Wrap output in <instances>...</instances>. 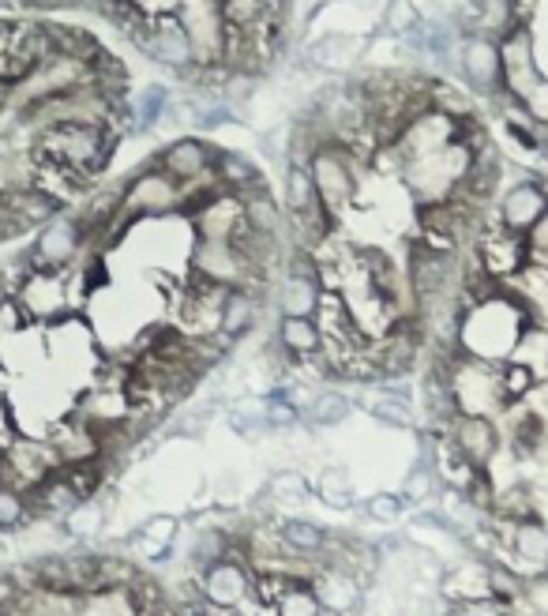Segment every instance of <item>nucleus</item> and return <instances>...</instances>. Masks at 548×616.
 <instances>
[{"mask_svg": "<svg viewBox=\"0 0 548 616\" xmlns=\"http://www.w3.org/2000/svg\"><path fill=\"white\" fill-rule=\"evenodd\" d=\"M447 383H451V399H455L458 414L496 417L500 410H507L503 383H500V365L455 354L451 361H447Z\"/></svg>", "mask_w": 548, "mask_h": 616, "instance_id": "obj_1", "label": "nucleus"}, {"mask_svg": "<svg viewBox=\"0 0 548 616\" xmlns=\"http://www.w3.org/2000/svg\"><path fill=\"white\" fill-rule=\"evenodd\" d=\"M184 211V189L158 166H147L124 184L121 192V211H116L113 234H121L128 222L136 219H169V214Z\"/></svg>", "mask_w": 548, "mask_h": 616, "instance_id": "obj_2", "label": "nucleus"}, {"mask_svg": "<svg viewBox=\"0 0 548 616\" xmlns=\"http://www.w3.org/2000/svg\"><path fill=\"white\" fill-rule=\"evenodd\" d=\"M304 166H309V173H312V184H316L320 203L338 219V214L357 200L354 150L343 147V143H335V139H327L323 147L312 150V158Z\"/></svg>", "mask_w": 548, "mask_h": 616, "instance_id": "obj_3", "label": "nucleus"}, {"mask_svg": "<svg viewBox=\"0 0 548 616\" xmlns=\"http://www.w3.org/2000/svg\"><path fill=\"white\" fill-rule=\"evenodd\" d=\"M136 46L147 53L155 65L177 71V76H184V79H195L203 71L200 57H195L192 38H188V31H184V23L177 12H166V15L150 12V26Z\"/></svg>", "mask_w": 548, "mask_h": 616, "instance_id": "obj_4", "label": "nucleus"}, {"mask_svg": "<svg viewBox=\"0 0 548 616\" xmlns=\"http://www.w3.org/2000/svg\"><path fill=\"white\" fill-rule=\"evenodd\" d=\"M188 267H192V279L211 282V285H219V290H233V285H248V290L256 285L259 290V285L267 282L251 271L233 240H195L192 256H188Z\"/></svg>", "mask_w": 548, "mask_h": 616, "instance_id": "obj_5", "label": "nucleus"}, {"mask_svg": "<svg viewBox=\"0 0 548 616\" xmlns=\"http://www.w3.org/2000/svg\"><path fill=\"white\" fill-rule=\"evenodd\" d=\"M323 301L320 260L312 253L293 248L286 260V275L275 282V309L278 316H316Z\"/></svg>", "mask_w": 548, "mask_h": 616, "instance_id": "obj_6", "label": "nucleus"}, {"mask_svg": "<svg viewBox=\"0 0 548 616\" xmlns=\"http://www.w3.org/2000/svg\"><path fill=\"white\" fill-rule=\"evenodd\" d=\"M12 301L23 309L31 324L65 320L71 312V279L65 271H31L20 290L12 293Z\"/></svg>", "mask_w": 548, "mask_h": 616, "instance_id": "obj_7", "label": "nucleus"}, {"mask_svg": "<svg viewBox=\"0 0 548 616\" xmlns=\"http://www.w3.org/2000/svg\"><path fill=\"white\" fill-rule=\"evenodd\" d=\"M455 60L462 79L473 87L478 94H500L503 91V53H500V38L492 34H462L455 46Z\"/></svg>", "mask_w": 548, "mask_h": 616, "instance_id": "obj_8", "label": "nucleus"}, {"mask_svg": "<svg viewBox=\"0 0 548 616\" xmlns=\"http://www.w3.org/2000/svg\"><path fill=\"white\" fill-rule=\"evenodd\" d=\"M309 586H312V594H316L320 609L327 616H361L365 602H368L365 579L357 575V571L338 568V564H320L316 571H312Z\"/></svg>", "mask_w": 548, "mask_h": 616, "instance_id": "obj_9", "label": "nucleus"}, {"mask_svg": "<svg viewBox=\"0 0 548 616\" xmlns=\"http://www.w3.org/2000/svg\"><path fill=\"white\" fill-rule=\"evenodd\" d=\"M87 248V237H83V226H79V219H49L46 226H42L38 240H34V253H31V271H68L71 264L83 256Z\"/></svg>", "mask_w": 548, "mask_h": 616, "instance_id": "obj_10", "label": "nucleus"}, {"mask_svg": "<svg viewBox=\"0 0 548 616\" xmlns=\"http://www.w3.org/2000/svg\"><path fill=\"white\" fill-rule=\"evenodd\" d=\"M548 214V181H515L496 203V226L515 237H529L534 226Z\"/></svg>", "mask_w": 548, "mask_h": 616, "instance_id": "obj_11", "label": "nucleus"}, {"mask_svg": "<svg viewBox=\"0 0 548 616\" xmlns=\"http://www.w3.org/2000/svg\"><path fill=\"white\" fill-rule=\"evenodd\" d=\"M447 444L462 455L470 467L489 470L492 459L500 451V425L496 417H481V414H455L444 428Z\"/></svg>", "mask_w": 548, "mask_h": 616, "instance_id": "obj_12", "label": "nucleus"}, {"mask_svg": "<svg viewBox=\"0 0 548 616\" xmlns=\"http://www.w3.org/2000/svg\"><path fill=\"white\" fill-rule=\"evenodd\" d=\"M500 53H503V94L511 102L523 105V98L541 83V65L534 57V38H529L526 26H515L507 38H500Z\"/></svg>", "mask_w": 548, "mask_h": 616, "instance_id": "obj_13", "label": "nucleus"}, {"mask_svg": "<svg viewBox=\"0 0 548 616\" xmlns=\"http://www.w3.org/2000/svg\"><path fill=\"white\" fill-rule=\"evenodd\" d=\"M200 594L211 609H241L251 602V568L237 557L219 560L200 575Z\"/></svg>", "mask_w": 548, "mask_h": 616, "instance_id": "obj_14", "label": "nucleus"}, {"mask_svg": "<svg viewBox=\"0 0 548 616\" xmlns=\"http://www.w3.org/2000/svg\"><path fill=\"white\" fill-rule=\"evenodd\" d=\"M214 155H219V150H214L206 139L181 136V139L169 143V147H161V155H158L155 166L161 169V173L174 177L177 184H192V181H200V177L211 173Z\"/></svg>", "mask_w": 548, "mask_h": 616, "instance_id": "obj_15", "label": "nucleus"}, {"mask_svg": "<svg viewBox=\"0 0 548 616\" xmlns=\"http://www.w3.org/2000/svg\"><path fill=\"white\" fill-rule=\"evenodd\" d=\"M259 309H264V293L248 290V285H233V290L222 293V305H219V338L222 346L241 343L251 327L259 324Z\"/></svg>", "mask_w": 548, "mask_h": 616, "instance_id": "obj_16", "label": "nucleus"}, {"mask_svg": "<svg viewBox=\"0 0 548 616\" xmlns=\"http://www.w3.org/2000/svg\"><path fill=\"white\" fill-rule=\"evenodd\" d=\"M49 448L57 451L60 467H76V462L102 459V436L94 433L87 422H79L76 414H68L65 422H57L46 433Z\"/></svg>", "mask_w": 548, "mask_h": 616, "instance_id": "obj_17", "label": "nucleus"}, {"mask_svg": "<svg viewBox=\"0 0 548 616\" xmlns=\"http://www.w3.org/2000/svg\"><path fill=\"white\" fill-rule=\"evenodd\" d=\"M188 219H192L195 240H233V234L241 229V203L237 195L222 192L211 203H203L200 211L188 214Z\"/></svg>", "mask_w": 548, "mask_h": 616, "instance_id": "obj_18", "label": "nucleus"}, {"mask_svg": "<svg viewBox=\"0 0 548 616\" xmlns=\"http://www.w3.org/2000/svg\"><path fill=\"white\" fill-rule=\"evenodd\" d=\"M275 343L293 357V365H298L301 357H316L323 346L316 316H278Z\"/></svg>", "mask_w": 548, "mask_h": 616, "instance_id": "obj_19", "label": "nucleus"}, {"mask_svg": "<svg viewBox=\"0 0 548 616\" xmlns=\"http://www.w3.org/2000/svg\"><path fill=\"white\" fill-rule=\"evenodd\" d=\"M222 26L230 34H248L278 15V0H214Z\"/></svg>", "mask_w": 548, "mask_h": 616, "instance_id": "obj_20", "label": "nucleus"}, {"mask_svg": "<svg viewBox=\"0 0 548 616\" xmlns=\"http://www.w3.org/2000/svg\"><path fill=\"white\" fill-rule=\"evenodd\" d=\"M354 399L338 388H316L309 399V406L301 410V425L309 428H335L343 425L349 414H354Z\"/></svg>", "mask_w": 548, "mask_h": 616, "instance_id": "obj_21", "label": "nucleus"}, {"mask_svg": "<svg viewBox=\"0 0 548 616\" xmlns=\"http://www.w3.org/2000/svg\"><path fill=\"white\" fill-rule=\"evenodd\" d=\"M211 173H214V181H219V189L230 195H241V192L256 189V184H264L256 163H251L248 155H241V150H219Z\"/></svg>", "mask_w": 548, "mask_h": 616, "instance_id": "obj_22", "label": "nucleus"}, {"mask_svg": "<svg viewBox=\"0 0 548 616\" xmlns=\"http://www.w3.org/2000/svg\"><path fill=\"white\" fill-rule=\"evenodd\" d=\"M278 538H282V546L293 552V557H304V560H316L323 557V546H327L331 534L323 530L320 523L312 519H301V515H290V519H278Z\"/></svg>", "mask_w": 548, "mask_h": 616, "instance_id": "obj_23", "label": "nucleus"}, {"mask_svg": "<svg viewBox=\"0 0 548 616\" xmlns=\"http://www.w3.org/2000/svg\"><path fill=\"white\" fill-rule=\"evenodd\" d=\"M282 203H286V214H290V219H304V214L323 208L320 195H316V184H312V173L304 163H286Z\"/></svg>", "mask_w": 548, "mask_h": 616, "instance_id": "obj_24", "label": "nucleus"}, {"mask_svg": "<svg viewBox=\"0 0 548 616\" xmlns=\"http://www.w3.org/2000/svg\"><path fill=\"white\" fill-rule=\"evenodd\" d=\"M312 493L323 507H331V512H349V507H357V493H354V481L343 467H327L323 474L316 478V485H312Z\"/></svg>", "mask_w": 548, "mask_h": 616, "instance_id": "obj_25", "label": "nucleus"}, {"mask_svg": "<svg viewBox=\"0 0 548 616\" xmlns=\"http://www.w3.org/2000/svg\"><path fill=\"white\" fill-rule=\"evenodd\" d=\"M264 496L271 500V507H290L301 504V500L312 496V481L301 474V470H278V474L267 478Z\"/></svg>", "mask_w": 548, "mask_h": 616, "instance_id": "obj_26", "label": "nucleus"}, {"mask_svg": "<svg viewBox=\"0 0 548 616\" xmlns=\"http://www.w3.org/2000/svg\"><path fill=\"white\" fill-rule=\"evenodd\" d=\"M102 526H105V504H102V496L83 500V504L71 507L65 519H60V530H65L68 538H76V541L94 538V534L102 530Z\"/></svg>", "mask_w": 548, "mask_h": 616, "instance_id": "obj_27", "label": "nucleus"}, {"mask_svg": "<svg viewBox=\"0 0 548 616\" xmlns=\"http://www.w3.org/2000/svg\"><path fill=\"white\" fill-rule=\"evenodd\" d=\"M31 523H34L31 496H26L23 489L8 485V481H0V534L23 530V526H31Z\"/></svg>", "mask_w": 548, "mask_h": 616, "instance_id": "obj_28", "label": "nucleus"}, {"mask_svg": "<svg viewBox=\"0 0 548 616\" xmlns=\"http://www.w3.org/2000/svg\"><path fill=\"white\" fill-rule=\"evenodd\" d=\"M361 406H365V414L372 417V422H380V425H388V428H413V422H417L410 403L383 395V391H376V388H372V399H365Z\"/></svg>", "mask_w": 548, "mask_h": 616, "instance_id": "obj_29", "label": "nucleus"}, {"mask_svg": "<svg viewBox=\"0 0 548 616\" xmlns=\"http://www.w3.org/2000/svg\"><path fill=\"white\" fill-rule=\"evenodd\" d=\"M410 507L413 504L402 493H372L361 504V515H365V519H372V523H380V526H394L399 519H406Z\"/></svg>", "mask_w": 548, "mask_h": 616, "instance_id": "obj_30", "label": "nucleus"}, {"mask_svg": "<svg viewBox=\"0 0 548 616\" xmlns=\"http://www.w3.org/2000/svg\"><path fill=\"white\" fill-rule=\"evenodd\" d=\"M271 616H323V609L309 583H293L286 594H278V602L271 605Z\"/></svg>", "mask_w": 548, "mask_h": 616, "instance_id": "obj_31", "label": "nucleus"}, {"mask_svg": "<svg viewBox=\"0 0 548 616\" xmlns=\"http://www.w3.org/2000/svg\"><path fill=\"white\" fill-rule=\"evenodd\" d=\"M226 425L233 428V433L241 436V440H248V444H256V440H264L271 428H267L264 422V406H233L230 414H226Z\"/></svg>", "mask_w": 548, "mask_h": 616, "instance_id": "obj_32", "label": "nucleus"}, {"mask_svg": "<svg viewBox=\"0 0 548 616\" xmlns=\"http://www.w3.org/2000/svg\"><path fill=\"white\" fill-rule=\"evenodd\" d=\"M436 493H444V485H439V478H436V467H425V462H417V467L410 470L406 485H402V496H406L410 504H421V500H428V496H436Z\"/></svg>", "mask_w": 548, "mask_h": 616, "instance_id": "obj_33", "label": "nucleus"}, {"mask_svg": "<svg viewBox=\"0 0 548 616\" xmlns=\"http://www.w3.org/2000/svg\"><path fill=\"white\" fill-rule=\"evenodd\" d=\"M132 110H136L139 124H158L169 113V91L161 83H150L147 91L136 98V105H132Z\"/></svg>", "mask_w": 548, "mask_h": 616, "instance_id": "obj_34", "label": "nucleus"}, {"mask_svg": "<svg viewBox=\"0 0 548 616\" xmlns=\"http://www.w3.org/2000/svg\"><path fill=\"white\" fill-rule=\"evenodd\" d=\"M523 113L537 124V128L548 124V79H541V83L523 98Z\"/></svg>", "mask_w": 548, "mask_h": 616, "instance_id": "obj_35", "label": "nucleus"}, {"mask_svg": "<svg viewBox=\"0 0 548 616\" xmlns=\"http://www.w3.org/2000/svg\"><path fill=\"white\" fill-rule=\"evenodd\" d=\"M537 155L548 158V124H541V143H537Z\"/></svg>", "mask_w": 548, "mask_h": 616, "instance_id": "obj_36", "label": "nucleus"}, {"mask_svg": "<svg viewBox=\"0 0 548 616\" xmlns=\"http://www.w3.org/2000/svg\"><path fill=\"white\" fill-rule=\"evenodd\" d=\"M439 616H470V613H466V609H462V605H447V609H444V613H439Z\"/></svg>", "mask_w": 548, "mask_h": 616, "instance_id": "obj_37", "label": "nucleus"}]
</instances>
